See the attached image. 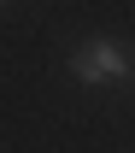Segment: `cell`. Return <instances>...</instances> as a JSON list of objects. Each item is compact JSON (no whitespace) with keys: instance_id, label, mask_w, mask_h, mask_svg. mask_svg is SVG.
<instances>
[{"instance_id":"cell-1","label":"cell","mask_w":135,"mask_h":153,"mask_svg":"<svg viewBox=\"0 0 135 153\" xmlns=\"http://www.w3.org/2000/svg\"><path fill=\"white\" fill-rule=\"evenodd\" d=\"M71 76H77L82 88H94V82H123V76H129V53H123L117 41H82L77 53H71Z\"/></svg>"},{"instance_id":"cell-2","label":"cell","mask_w":135,"mask_h":153,"mask_svg":"<svg viewBox=\"0 0 135 153\" xmlns=\"http://www.w3.org/2000/svg\"><path fill=\"white\" fill-rule=\"evenodd\" d=\"M129 76H135V59H129Z\"/></svg>"}]
</instances>
